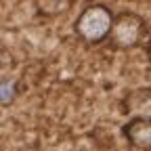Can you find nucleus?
Returning <instances> with one entry per match:
<instances>
[{"instance_id": "nucleus-6", "label": "nucleus", "mask_w": 151, "mask_h": 151, "mask_svg": "<svg viewBox=\"0 0 151 151\" xmlns=\"http://www.w3.org/2000/svg\"><path fill=\"white\" fill-rule=\"evenodd\" d=\"M42 4H48L50 6V13H59V11H63L71 0H40Z\"/></svg>"}, {"instance_id": "nucleus-5", "label": "nucleus", "mask_w": 151, "mask_h": 151, "mask_svg": "<svg viewBox=\"0 0 151 151\" xmlns=\"http://www.w3.org/2000/svg\"><path fill=\"white\" fill-rule=\"evenodd\" d=\"M17 82L11 78H0V105H11L17 97Z\"/></svg>"}, {"instance_id": "nucleus-1", "label": "nucleus", "mask_w": 151, "mask_h": 151, "mask_svg": "<svg viewBox=\"0 0 151 151\" xmlns=\"http://www.w3.org/2000/svg\"><path fill=\"white\" fill-rule=\"evenodd\" d=\"M113 19H116V15L105 4H90L78 15V19L73 23V29L82 42L99 44L109 38L111 27H113Z\"/></svg>"}, {"instance_id": "nucleus-3", "label": "nucleus", "mask_w": 151, "mask_h": 151, "mask_svg": "<svg viewBox=\"0 0 151 151\" xmlns=\"http://www.w3.org/2000/svg\"><path fill=\"white\" fill-rule=\"evenodd\" d=\"M122 113L126 118H151V88H132L122 99Z\"/></svg>"}, {"instance_id": "nucleus-7", "label": "nucleus", "mask_w": 151, "mask_h": 151, "mask_svg": "<svg viewBox=\"0 0 151 151\" xmlns=\"http://www.w3.org/2000/svg\"><path fill=\"white\" fill-rule=\"evenodd\" d=\"M147 59H149V63H151V44H149V48H147Z\"/></svg>"}, {"instance_id": "nucleus-4", "label": "nucleus", "mask_w": 151, "mask_h": 151, "mask_svg": "<svg viewBox=\"0 0 151 151\" xmlns=\"http://www.w3.org/2000/svg\"><path fill=\"white\" fill-rule=\"evenodd\" d=\"M124 139L137 149H151V118L128 120L122 128Z\"/></svg>"}, {"instance_id": "nucleus-2", "label": "nucleus", "mask_w": 151, "mask_h": 151, "mask_svg": "<svg viewBox=\"0 0 151 151\" xmlns=\"http://www.w3.org/2000/svg\"><path fill=\"white\" fill-rule=\"evenodd\" d=\"M145 21L143 17L137 13H120L113 19V27L109 34V42L120 48V50H130L141 44V40L145 38Z\"/></svg>"}]
</instances>
